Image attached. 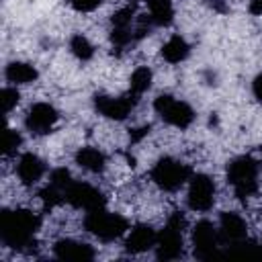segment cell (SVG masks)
Segmentation results:
<instances>
[{
	"label": "cell",
	"instance_id": "52a82bcc",
	"mask_svg": "<svg viewBox=\"0 0 262 262\" xmlns=\"http://www.w3.org/2000/svg\"><path fill=\"white\" fill-rule=\"evenodd\" d=\"M137 102V94H133L129 90V94L125 96H106V94H96L94 96V106L100 115H104L106 119H115V121H123L135 106Z\"/></svg>",
	"mask_w": 262,
	"mask_h": 262
},
{
	"label": "cell",
	"instance_id": "5bb4252c",
	"mask_svg": "<svg viewBox=\"0 0 262 262\" xmlns=\"http://www.w3.org/2000/svg\"><path fill=\"white\" fill-rule=\"evenodd\" d=\"M16 172H18L20 182L27 184V186H31V184H35V182L43 176L45 166H43V162H41L35 154H25V156L18 160Z\"/></svg>",
	"mask_w": 262,
	"mask_h": 262
},
{
	"label": "cell",
	"instance_id": "7a4b0ae2",
	"mask_svg": "<svg viewBox=\"0 0 262 262\" xmlns=\"http://www.w3.org/2000/svg\"><path fill=\"white\" fill-rule=\"evenodd\" d=\"M258 162L250 156H239L227 164V182L233 186L237 199H248L258 190Z\"/></svg>",
	"mask_w": 262,
	"mask_h": 262
},
{
	"label": "cell",
	"instance_id": "4316f807",
	"mask_svg": "<svg viewBox=\"0 0 262 262\" xmlns=\"http://www.w3.org/2000/svg\"><path fill=\"white\" fill-rule=\"evenodd\" d=\"M100 2H102V0H70L72 8L78 10V12H90V10L98 8Z\"/></svg>",
	"mask_w": 262,
	"mask_h": 262
},
{
	"label": "cell",
	"instance_id": "277c9868",
	"mask_svg": "<svg viewBox=\"0 0 262 262\" xmlns=\"http://www.w3.org/2000/svg\"><path fill=\"white\" fill-rule=\"evenodd\" d=\"M192 170L190 166L176 162L172 158H162L154 168H151V180L164 188V190H176L180 188L186 180H190Z\"/></svg>",
	"mask_w": 262,
	"mask_h": 262
},
{
	"label": "cell",
	"instance_id": "7c38bea8",
	"mask_svg": "<svg viewBox=\"0 0 262 262\" xmlns=\"http://www.w3.org/2000/svg\"><path fill=\"white\" fill-rule=\"evenodd\" d=\"M156 231L149 227V225H145V223H139V225H135L133 229H131V233L127 235V242H125V248H127V252H131V254H139V252H145V250H149V248H154L156 246Z\"/></svg>",
	"mask_w": 262,
	"mask_h": 262
},
{
	"label": "cell",
	"instance_id": "7402d4cb",
	"mask_svg": "<svg viewBox=\"0 0 262 262\" xmlns=\"http://www.w3.org/2000/svg\"><path fill=\"white\" fill-rule=\"evenodd\" d=\"M133 14H135V4H133V2L127 4L125 8L117 10V12L113 14V18H111L113 29H133V18H135Z\"/></svg>",
	"mask_w": 262,
	"mask_h": 262
},
{
	"label": "cell",
	"instance_id": "83f0119b",
	"mask_svg": "<svg viewBox=\"0 0 262 262\" xmlns=\"http://www.w3.org/2000/svg\"><path fill=\"white\" fill-rule=\"evenodd\" d=\"M252 90H254V96L258 102H262V74H258L254 78V84H252Z\"/></svg>",
	"mask_w": 262,
	"mask_h": 262
},
{
	"label": "cell",
	"instance_id": "8992f818",
	"mask_svg": "<svg viewBox=\"0 0 262 262\" xmlns=\"http://www.w3.org/2000/svg\"><path fill=\"white\" fill-rule=\"evenodd\" d=\"M66 201L76 209H84V211H98L104 209L106 205L104 194L86 182H72L66 188Z\"/></svg>",
	"mask_w": 262,
	"mask_h": 262
},
{
	"label": "cell",
	"instance_id": "484cf974",
	"mask_svg": "<svg viewBox=\"0 0 262 262\" xmlns=\"http://www.w3.org/2000/svg\"><path fill=\"white\" fill-rule=\"evenodd\" d=\"M51 184L57 186V188H61V190H66V188L72 184V176H70V172H68L66 168H57V170H53V172H51Z\"/></svg>",
	"mask_w": 262,
	"mask_h": 262
},
{
	"label": "cell",
	"instance_id": "d6986e66",
	"mask_svg": "<svg viewBox=\"0 0 262 262\" xmlns=\"http://www.w3.org/2000/svg\"><path fill=\"white\" fill-rule=\"evenodd\" d=\"M145 4L149 8V16L156 25L168 27L172 23V16H174L172 0H145Z\"/></svg>",
	"mask_w": 262,
	"mask_h": 262
},
{
	"label": "cell",
	"instance_id": "cb8c5ba5",
	"mask_svg": "<svg viewBox=\"0 0 262 262\" xmlns=\"http://www.w3.org/2000/svg\"><path fill=\"white\" fill-rule=\"evenodd\" d=\"M20 143H23L20 133L14 131V129H8V131H6V139H4V156L16 154V149L20 147Z\"/></svg>",
	"mask_w": 262,
	"mask_h": 262
},
{
	"label": "cell",
	"instance_id": "f546056e",
	"mask_svg": "<svg viewBox=\"0 0 262 262\" xmlns=\"http://www.w3.org/2000/svg\"><path fill=\"white\" fill-rule=\"evenodd\" d=\"M207 2H209V6L215 8L217 12H225V10H227V6H225L223 0H207Z\"/></svg>",
	"mask_w": 262,
	"mask_h": 262
},
{
	"label": "cell",
	"instance_id": "44dd1931",
	"mask_svg": "<svg viewBox=\"0 0 262 262\" xmlns=\"http://www.w3.org/2000/svg\"><path fill=\"white\" fill-rule=\"evenodd\" d=\"M70 49H72V53H74L78 59H82V61H86V59H90V57L94 55L92 43H90L86 37H82V35H74V37H72Z\"/></svg>",
	"mask_w": 262,
	"mask_h": 262
},
{
	"label": "cell",
	"instance_id": "8fae6325",
	"mask_svg": "<svg viewBox=\"0 0 262 262\" xmlns=\"http://www.w3.org/2000/svg\"><path fill=\"white\" fill-rule=\"evenodd\" d=\"M192 246H194V256L201 260H207L215 256L217 250V233L213 223L209 221H199L192 229Z\"/></svg>",
	"mask_w": 262,
	"mask_h": 262
},
{
	"label": "cell",
	"instance_id": "e0dca14e",
	"mask_svg": "<svg viewBox=\"0 0 262 262\" xmlns=\"http://www.w3.org/2000/svg\"><path fill=\"white\" fill-rule=\"evenodd\" d=\"M76 162H78L84 170L94 172V174L102 172V170H104V164H106L102 151H98L96 147H82V149L76 154Z\"/></svg>",
	"mask_w": 262,
	"mask_h": 262
},
{
	"label": "cell",
	"instance_id": "6da1fadb",
	"mask_svg": "<svg viewBox=\"0 0 262 262\" xmlns=\"http://www.w3.org/2000/svg\"><path fill=\"white\" fill-rule=\"evenodd\" d=\"M41 219L25 209L18 211H2L0 217V239L14 250H23L31 246L35 231L39 229Z\"/></svg>",
	"mask_w": 262,
	"mask_h": 262
},
{
	"label": "cell",
	"instance_id": "603a6c76",
	"mask_svg": "<svg viewBox=\"0 0 262 262\" xmlns=\"http://www.w3.org/2000/svg\"><path fill=\"white\" fill-rule=\"evenodd\" d=\"M39 196H41L43 205H45L47 209H51V207L59 205V203L66 199V190H61V188H57V186L49 184V186H45V188L39 192Z\"/></svg>",
	"mask_w": 262,
	"mask_h": 262
},
{
	"label": "cell",
	"instance_id": "9a60e30c",
	"mask_svg": "<svg viewBox=\"0 0 262 262\" xmlns=\"http://www.w3.org/2000/svg\"><path fill=\"white\" fill-rule=\"evenodd\" d=\"M219 229H221V235L225 239H229L231 244L239 242V239H246V223L237 213H221Z\"/></svg>",
	"mask_w": 262,
	"mask_h": 262
},
{
	"label": "cell",
	"instance_id": "ac0fdd59",
	"mask_svg": "<svg viewBox=\"0 0 262 262\" xmlns=\"http://www.w3.org/2000/svg\"><path fill=\"white\" fill-rule=\"evenodd\" d=\"M4 76L12 84H29L37 78V70L29 63H25V61H12V63L6 66Z\"/></svg>",
	"mask_w": 262,
	"mask_h": 262
},
{
	"label": "cell",
	"instance_id": "2e32d148",
	"mask_svg": "<svg viewBox=\"0 0 262 262\" xmlns=\"http://www.w3.org/2000/svg\"><path fill=\"white\" fill-rule=\"evenodd\" d=\"M162 57H164L166 61H170V63H180V61H184V59L188 57V43H186L182 37H178V35L170 37V39L164 43V47H162Z\"/></svg>",
	"mask_w": 262,
	"mask_h": 262
},
{
	"label": "cell",
	"instance_id": "f1b7e54d",
	"mask_svg": "<svg viewBox=\"0 0 262 262\" xmlns=\"http://www.w3.org/2000/svg\"><path fill=\"white\" fill-rule=\"evenodd\" d=\"M149 133V125H143V127H139V129H133L131 131V141H139L141 137H145Z\"/></svg>",
	"mask_w": 262,
	"mask_h": 262
},
{
	"label": "cell",
	"instance_id": "30bf717a",
	"mask_svg": "<svg viewBox=\"0 0 262 262\" xmlns=\"http://www.w3.org/2000/svg\"><path fill=\"white\" fill-rule=\"evenodd\" d=\"M182 254V229L168 223L156 237V256L160 260H174Z\"/></svg>",
	"mask_w": 262,
	"mask_h": 262
},
{
	"label": "cell",
	"instance_id": "9c48e42d",
	"mask_svg": "<svg viewBox=\"0 0 262 262\" xmlns=\"http://www.w3.org/2000/svg\"><path fill=\"white\" fill-rule=\"evenodd\" d=\"M57 119H59V115H57V111H55L51 104H47V102H37V104H33V106L29 108L27 119H25V125H27V129H29L31 133H35V135H45V133H49V131L53 129V125L57 123Z\"/></svg>",
	"mask_w": 262,
	"mask_h": 262
},
{
	"label": "cell",
	"instance_id": "d4e9b609",
	"mask_svg": "<svg viewBox=\"0 0 262 262\" xmlns=\"http://www.w3.org/2000/svg\"><path fill=\"white\" fill-rule=\"evenodd\" d=\"M0 96H2L0 98L2 100V111H4V115H8L18 102V92H16V88H4Z\"/></svg>",
	"mask_w": 262,
	"mask_h": 262
},
{
	"label": "cell",
	"instance_id": "ffe728a7",
	"mask_svg": "<svg viewBox=\"0 0 262 262\" xmlns=\"http://www.w3.org/2000/svg\"><path fill=\"white\" fill-rule=\"evenodd\" d=\"M151 86V72L147 68H137L133 74H131V82H129V90L133 94H143L145 90H149Z\"/></svg>",
	"mask_w": 262,
	"mask_h": 262
},
{
	"label": "cell",
	"instance_id": "3957f363",
	"mask_svg": "<svg viewBox=\"0 0 262 262\" xmlns=\"http://www.w3.org/2000/svg\"><path fill=\"white\" fill-rule=\"evenodd\" d=\"M84 227L98 239L113 242L129 229V223L125 217H121L117 213H106L104 209H98V211H88V215L84 219Z\"/></svg>",
	"mask_w": 262,
	"mask_h": 262
},
{
	"label": "cell",
	"instance_id": "4fadbf2b",
	"mask_svg": "<svg viewBox=\"0 0 262 262\" xmlns=\"http://www.w3.org/2000/svg\"><path fill=\"white\" fill-rule=\"evenodd\" d=\"M53 252L61 260H82V262H86V260L94 258V250L88 244H80V242H74V239H59L53 246Z\"/></svg>",
	"mask_w": 262,
	"mask_h": 262
},
{
	"label": "cell",
	"instance_id": "5b68a950",
	"mask_svg": "<svg viewBox=\"0 0 262 262\" xmlns=\"http://www.w3.org/2000/svg\"><path fill=\"white\" fill-rule=\"evenodd\" d=\"M154 108H156V113H158L166 123H170V125H174V127H180V129H186V127L192 123V119H194L192 108H190L186 102L176 100V98L170 96V94L158 96L156 102H154Z\"/></svg>",
	"mask_w": 262,
	"mask_h": 262
},
{
	"label": "cell",
	"instance_id": "ba28073f",
	"mask_svg": "<svg viewBox=\"0 0 262 262\" xmlns=\"http://www.w3.org/2000/svg\"><path fill=\"white\" fill-rule=\"evenodd\" d=\"M186 201H188V207L192 211H209L213 207V201H215V184H213V180L209 176H205V174L190 176Z\"/></svg>",
	"mask_w": 262,
	"mask_h": 262
},
{
	"label": "cell",
	"instance_id": "4dcf8cb0",
	"mask_svg": "<svg viewBox=\"0 0 262 262\" xmlns=\"http://www.w3.org/2000/svg\"><path fill=\"white\" fill-rule=\"evenodd\" d=\"M250 12L252 14H262V0H250Z\"/></svg>",
	"mask_w": 262,
	"mask_h": 262
}]
</instances>
